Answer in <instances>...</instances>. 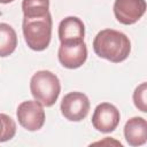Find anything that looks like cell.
<instances>
[{
	"mask_svg": "<svg viewBox=\"0 0 147 147\" xmlns=\"http://www.w3.org/2000/svg\"><path fill=\"white\" fill-rule=\"evenodd\" d=\"M15 133H16L15 121L10 116L0 113V142L13 139Z\"/></svg>",
	"mask_w": 147,
	"mask_h": 147,
	"instance_id": "4fadbf2b",
	"label": "cell"
},
{
	"mask_svg": "<svg viewBox=\"0 0 147 147\" xmlns=\"http://www.w3.org/2000/svg\"><path fill=\"white\" fill-rule=\"evenodd\" d=\"M121 119L119 110L109 102H102L94 109L92 116V125L95 130L102 133L115 131Z\"/></svg>",
	"mask_w": 147,
	"mask_h": 147,
	"instance_id": "8992f818",
	"label": "cell"
},
{
	"mask_svg": "<svg viewBox=\"0 0 147 147\" xmlns=\"http://www.w3.org/2000/svg\"><path fill=\"white\" fill-rule=\"evenodd\" d=\"M94 53L114 63L127 59L131 52V42L126 34L114 29L101 30L93 40Z\"/></svg>",
	"mask_w": 147,
	"mask_h": 147,
	"instance_id": "6da1fadb",
	"label": "cell"
},
{
	"mask_svg": "<svg viewBox=\"0 0 147 147\" xmlns=\"http://www.w3.org/2000/svg\"><path fill=\"white\" fill-rule=\"evenodd\" d=\"M147 83H141L139 86L136 87L133 92V103L134 106L142 113L147 111Z\"/></svg>",
	"mask_w": 147,
	"mask_h": 147,
	"instance_id": "5bb4252c",
	"label": "cell"
},
{
	"mask_svg": "<svg viewBox=\"0 0 147 147\" xmlns=\"http://www.w3.org/2000/svg\"><path fill=\"white\" fill-rule=\"evenodd\" d=\"M30 91L36 101L45 107L53 106L61 92V84L57 76L48 70L37 71L30 80Z\"/></svg>",
	"mask_w": 147,
	"mask_h": 147,
	"instance_id": "3957f363",
	"label": "cell"
},
{
	"mask_svg": "<svg viewBox=\"0 0 147 147\" xmlns=\"http://www.w3.org/2000/svg\"><path fill=\"white\" fill-rule=\"evenodd\" d=\"M114 15L116 20L124 24L131 25L138 22L146 11L145 0H115Z\"/></svg>",
	"mask_w": 147,
	"mask_h": 147,
	"instance_id": "ba28073f",
	"label": "cell"
},
{
	"mask_svg": "<svg viewBox=\"0 0 147 147\" xmlns=\"http://www.w3.org/2000/svg\"><path fill=\"white\" fill-rule=\"evenodd\" d=\"M49 0H23L22 10L24 17L42 16L49 13Z\"/></svg>",
	"mask_w": 147,
	"mask_h": 147,
	"instance_id": "7c38bea8",
	"label": "cell"
},
{
	"mask_svg": "<svg viewBox=\"0 0 147 147\" xmlns=\"http://www.w3.org/2000/svg\"><path fill=\"white\" fill-rule=\"evenodd\" d=\"M14 0H0V3H10L13 2Z\"/></svg>",
	"mask_w": 147,
	"mask_h": 147,
	"instance_id": "9a60e30c",
	"label": "cell"
},
{
	"mask_svg": "<svg viewBox=\"0 0 147 147\" xmlns=\"http://www.w3.org/2000/svg\"><path fill=\"white\" fill-rule=\"evenodd\" d=\"M124 137L130 146H141L147 140V122L142 117L130 118L124 126Z\"/></svg>",
	"mask_w": 147,
	"mask_h": 147,
	"instance_id": "30bf717a",
	"label": "cell"
},
{
	"mask_svg": "<svg viewBox=\"0 0 147 147\" xmlns=\"http://www.w3.org/2000/svg\"><path fill=\"white\" fill-rule=\"evenodd\" d=\"M85 26L80 18L76 16H68L59 24V39L61 44L84 41Z\"/></svg>",
	"mask_w": 147,
	"mask_h": 147,
	"instance_id": "9c48e42d",
	"label": "cell"
},
{
	"mask_svg": "<svg viewBox=\"0 0 147 147\" xmlns=\"http://www.w3.org/2000/svg\"><path fill=\"white\" fill-rule=\"evenodd\" d=\"M17 46V34L7 23H0V57L9 56Z\"/></svg>",
	"mask_w": 147,
	"mask_h": 147,
	"instance_id": "8fae6325",
	"label": "cell"
},
{
	"mask_svg": "<svg viewBox=\"0 0 147 147\" xmlns=\"http://www.w3.org/2000/svg\"><path fill=\"white\" fill-rule=\"evenodd\" d=\"M60 63L67 69L82 67L87 59V47L84 41L61 44L57 52Z\"/></svg>",
	"mask_w": 147,
	"mask_h": 147,
	"instance_id": "52a82bcc",
	"label": "cell"
},
{
	"mask_svg": "<svg viewBox=\"0 0 147 147\" xmlns=\"http://www.w3.org/2000/svg\"><path fill=\"white\" fill-rule=\"evenodd\" d=\"M16 116L20 125L28 131H38L45 123L44 107L36 100H28L20 103Z\"/></svg>",
	"mask_w": 147,
	"mask_h": 147,
	"instance_id": "277c9868",
	"label": "cell"
},
{
	"mask_svg": "<svg viewBox=\"0 0 147 147\" xmlns=\"http://www.w3.org/2000/svg\"><path fill=\"white\" fill-rule=\"evenodd\" d=\"M23 36L28 46L37 52L46 49L52 37V16L49 13L42 16L24 17L22 23Z\"/></svg>",
	"mask_w": 147,
	"mask_h": 147,
	"instance_id": "7a4b0ae2",
	"label": "cell"
},
{
	"mask_svg": "<svg viewBox=\"0 0 147 147\" xmlns=\"http://www.w3.org/2000/svg\"><path fill=\"white\" fill-rule=\"evenodd\" d=\"M90 100L82 92H70L61 101L62 115L71 122L83 121L90 111Z\"/></svg>",
	"mask_w": 147,
	"mask_h": 147,
	"instance_id": "5b68a950",
	"label": "cell"
}]
</instances>
